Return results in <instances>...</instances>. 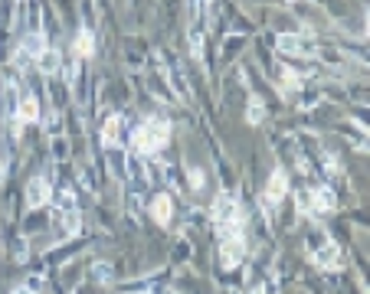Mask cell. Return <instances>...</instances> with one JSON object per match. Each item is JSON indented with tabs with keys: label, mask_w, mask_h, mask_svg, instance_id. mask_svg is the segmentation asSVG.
Instances as JSON below:
<instances>
[{
	"label": "cell",
	"mask_w": 370,
	"mask_h": 294,
	"mask_svg": "<svg viewBox=\"0 0 370 294\" xmlns=\"http://www.w3.org/2000/svg\"><path fill=\"white\" fill-rule=\"evenodd\" d=\"M167 141H171V121H164V118H147L131 135V144L138 154H157Z\"/></svg>",
	"instance_id": "cell-1"
},
{
	"label": "cell",
	"mask_w": 370,
	"mask_h": 294,
	"mask_svg": "<svg viewBox=\"0 0 370 294\" xmlns=\"http://www.w3.org/2000/svg\"><path fill=\"white\" fill-rule=\"evenodd\" d=\"M72 50H76V56H82V59H89L95 52V36H92V30H82V33L76 36V43H72Z\"/></svg>",
	"instance_id": "cell-15"
},
{
	"label": "cell",
	"mask_w": 370,
	"mask_h": 294,
	"mask_svg": "<svg viewBox=\"0 0 370 294\" xmlns=\"http://www.w3.org/2000/svg\"><path fill=\"white\" fill-rule=\"evenodd\" d=\"M279 50L288 52V56H311L315 43H308L305 36H279Z\"/></svg>",
	"instance_id": "cell-10"
},
{
	"label": "cell",
	"mask_w": 370,
	"mask_h": 294,
	"mask_svg": "<svg viewBox=\"0 0 370 294\" xmlns=\"http://www.w3.org/2000/svg\"><path fill=\"white\" fill-rule=\"evenodd\" d=\"M52 222H56V235H60V239H69V235L79 232V206H76V196H72L69 190L60 193L56 213H52Z\"/></svg>",
	"instance_id": "cell-3"
},
{
	"label": "cell",
	"mask_w": 370,
	"mask_h": 294,
	"mask_svg": "<svg viewBox=\"0 0 370 294\" xmlns=\"http://www.w3.org/2000/svg\"><path fill=\"white\" fill-rule=\"evenodd\" d=\"M7 180V167H4V160H0V183Z\"/></svg>",
	"instance_id": "cell-20"
},
{
	"label": "cell",
	"mask_w": 370,
	"mask_h": 294,
	"mask_svg": "<svg viewBox=\"0 0 370 294\" xmlns=\"http://www.w3.org/2000/svg\"><path fill=\"white\" fill-rule=\"evenodd\" d=\"M171 210H174V203L167 193H157L155 200H151V216H155L157 226H167V222H171Z\"/></svg>",
	"instance_id": "cell-11"
},
{
	"label": "cell",
	"mask_w": 370,
	"mask_h": 294,
	"mask_svg": "<svg viewBox=\"0 0 370 294\" xmlns=\"http://www.w3.org/2000/svg\"><path fill=\"white\" fill-rule=\"evenodd\" d=\"M207 4L210 0H194L190 10V52L197 62H203V30H207Z\"/></svg>",
	"instance_id": "cell-5"
},
{
	"label": "cell",
	"mask_w": 370,
	"mask_h": 294,
	"mask_svg": "<svg viewBox=\"0 0 370 294\" xmlns=\"http://www.w3.org/2000/svg\"><path fill=\"white\" fill-rule=\"evenodd\" d=\"M121 125H125L121 115H112L108 121H105V128H102V144L105 147H115V144L121 141Z\"/></svg>",
	"instance_id": "cell-13"
},
{
	"label": "cell",
	"mask_w": 370,
	"mask_h": 294,
	"mask_svg": "<svg viewBox=\"0 0 370 294\" xmlns=\"http://www.w3.org/2000/svg\"><path fill=\"white\" fill-rule=\"evenodd\" d=\"M213 226L216 232L223 235H242V210H240V203H236V196L232 193H220L213 203Z\"/></svg>",
	"instance_id": "cell-2"
},
{
	"label": "cell",
	"mask_w": 370,
	"mask_h": 294,
	"mask_svg": "<svg viewBox=\"0 0 370 294\" xmlns=\"http://www.w3.org/2000/svg\"><path fill=\"white\" fill-rule=\"evenodd\" d=\"M311 255H315V265H318V268H325V271H335V268H341V265H344V261H341V259H344V252H341V249H337V242H331L325 232H315Z\"/></svg>",
	"instance_id": "cell-4"
},
{
	"label": "cell",
	"mask_w": 370,
	"mask_h": 294,
	"mask_svg": "<svg viewBox=\"0 0 370 294\" xmlns=\"http://www.w3.org/2000/svg\"><path fill=\"white\" fill-rule=\"evenodd\" d=\"M95 278H99V281H112V268H108V265H99V268H95Z\"/></svg>",
	"instance_id": "cell-19"
},
{
	"label": "cell",
	"mask_w": 370,
	"mask_h": 294,
	"mask_svg": "<svg viewBox=\"0 0 370 294\" xmlns=\"http://www.w3.org/2000/svg\"><path fill=\"white\" fill-rule=\"evenodd\" d=\"M46 203H50V183H46L43 176H36V180L26 183V206H30V210H40Z\"/></svg>",
	"instance_id": "cell-8"
},
{
	"label": "cell",
	"mask_w": 370,
	"mask_h": 294,
	"mask_svg": "<svg viewBox=\"0 0 370 294\" xmlns=\"http://www.w3.org/2000/svg\"><path fill=\"white\" fill-rule=\"evenodd\" d=\"M285 193H288V180H285V170H276V174L269 176V186H266V196H262V200H266L269 206H276V203L285 200Z\"/></svg>",
	"instance_id": "cell-9"
},
{
	"label": "cell",
	"mask_w": 370,
	"mask_h": 294,
	"mask_svg": "<svg viewBox=\"0 0 370 294\" xmlns=\"http://www.w3.org/2000/svg\"><path fill=\"white\" fill-rule=\"evenodd\" d=\"M246 255V242H242V235H226L223 245H220V259H223L226 268H236Z\"/></svg>",
	"instance_id": "cell-6"
},
{
	"label": "cell",
	"mask_w": 370,
	"mask_h": 294,
	"mask_svg": "<svg viewBox=\"0 0 370 294\" xmlns=\"http://www.w3.org/2000/svg\"><path fill=\"white\" fill-rule=\"evenodd\" d=\"M282 82H279V89H282V92H298L301 89V82H298V76H295L292 69H282Z\"/></svg>",
	"instance_id": "cell-17"
},
{
	"label": "cell",
	"mask_w": 370,
	"mask_h": 294,
	"mask_svg": "<svg viewBox=\"0 0 370 294\" xmlns=\"http://www.w3.org/2000/svg\"><path fill=\"white\" fill-rule=\"evenodd\" d=\"M36 66L43 69V72H56V69H60V56H56V52L46 46V50L36 56Z\"/></svg>",
	"instance_id": "cell-16"
},
{
	"label": "cell",
	"mask_w": 370,
	"mask_h": 294,
	"mask_svg": "<svg viewBox=\"0 0 370 294\" xmlns=\"http://www.w3.org/2000/svg\"><path fill=\"white\" fill-rule=\"evenodd\" d=\"M13 294H33V291H30V288H17V291H13Z\"/></svg>",
	"instance_id": "cell-21"
},
{
	"label": "cell",
	"mask_w": 370,
	"mask_h": 294,
	"mask_svg": "<svg viewBox=\"0 0 370 294\" xmlns=\"http://www.w3.org/2000/svg\"><path fill=\"white\" fill-rule=\"evenodd\" d=\"M17 115H20V121L33 125L36 118H40V101H36V95H23V98L17 101Z\"/></svg>",
	"instance_id": "cell-12"
},
{
	"label": "cell",
	"mask_w": 370,
	"mask_h": 294,
	"mask_svg": "<svg viewBox=\"0 0 370 294\" xmlns=\"http://www.w3.org/2000/svg\"><path fill=\"white\" fill-rule=\"evenodd\" d=\"M262 118H266V108H262V101H259V98H250V108H246V121H250V125H259Z\"/></svg>",
	"instance_id": "cell-18"
},
{
	"label": "cell",
	"mask_w": 370,
	"mask_h": 294,
	"mask_svg": "<svg viewBox=\"0 0 370 294\" xmlns=\"http://www.w3.org/2000/svg\"><path fill=\"white\" fill-rule=\"evenodd\" d=\"M46 50V36L40 33V30H33V33L23 36V46H20V56L17 62H36V56Z\"/></svg>",
	"instance_id": "cell-7"
},
{
	"label": "cell",
	"mask_w": 370,
	"mask_h": 294,
	"mask_svg": "<svg viewBox=\"0 0 370 294\" xmlns=\"http://www.w3.org/2000/svg\"><path fill=\"white\" fill-rule=\"evenodd\" d=\"M335 206H337V200H335V193H331V190H315V193H311V210L321 213V216H325V213H331Z\"/></svg>",
	"instance_id": "cell-14"
}]
</instances>
